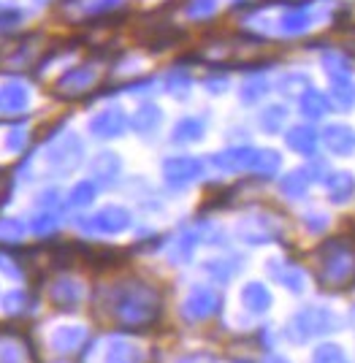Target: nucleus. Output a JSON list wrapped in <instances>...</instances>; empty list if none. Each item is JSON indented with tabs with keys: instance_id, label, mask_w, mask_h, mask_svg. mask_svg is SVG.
I'll use <instances>...</instances> for the list:
<instances>
[{
	"instance_id": "obj_1",
	"label": "nucleus",
	"mask_w": 355,
	"mask_h": 363,
	"mask_svg": "<svg viewBox=\"0 0 355 363\" xmlns=\"http://www.w3.org/2000/svg\"><path fill=\"white\" fill-rule=\"evenodd\" d=\"M111 309L117 323L125 328H150L160 318L163 301L152 285L141 279H128L111 290Z\"/></svg>"
},
{
	"instance_id": "obj_37",
	"label": "nucleus",
	"mask_w": 355,
	"mask_h": 363,
	"mask_svg": "<svg viewBox=\"0 0 355 363\" xmlns=\"http://www.w3.org/2000/svg\"><path fill=\"white\" fill-rule=\"evenodd\" d=\"M347 52H350V55L355 57V33L350 35V38H347Z\"/></svg>"
},
{
	"instance_id": "obj_10",
	"label": "nucleus",
	"mask_w": 355,
	"mask_h": 363,
	"mask_svg": "<svg viewBox=\"0 0 355 363\" xmlns=\"http://www.w3.org/2000/svg\"><path fill=\"white\" fill-rule=\"evenodd\" d=\"M255 152L252 147H236V150L220 152L212 157V163L222 171H244V168H252V160H255Z\"/></svg>"
},
{
	"instance_id": "obj_15",
	"label": "nucleus",
	"mask_w": 355,
	"mask_h": 363,
	"mask_svg": "<svg viewBox=\"0 0 355 363\" xmlns=\"http://www.w3.org/2000/svg\"><path fill=\"white\" fill-rule=\"evenodd\" d=\"M242 303L247 306L249 312L261 315V312H266V309L271 306V293L263 288L261 282H249V285H244V290H242Z\"/></svg>"
},
{
	"instance_id": "obj_34",
	"label": "nucleus",
	"mask_w": 355,
	"mask_h": 363,
	"mask_svg": "<svg viewBox=\"0 0 355 363\" xmlns=\"http://www.w3.org/2000/svg\"><path fill=\"white\" fill-rule=\"evenodd\" d=\"M166 84H169V92H174V95H185V90L190 87V76H185V74H171Z\"/></svg>"
},
{
	"instance_id": "obj_33",
	"label": "nucleus",
	"mask_w": 355,
	"mask_h": 363,
	"mask_svg": "<svg viewBox=\"0 0 355 363\" xmlns=\"http://www.w3.org/2000/svg\"><path fill=\"white\" fill-rule=\"evenodd\" d=\"M193 250H196V233H185L174 247V260H190Z\"/></svg>"
},
{
	"instance_id": "obj_14",
	"label": "nucleus",
	"mask_w": 355,
	"mask_h": 363,
	"mask_svg": "<svg viewBox=\"0 0 355 363\" xmlns=\"http://www.w3.org/2000/svg\"><path fill=\"white\" fill-rule=\"evenodd\" d=\"M298 106H301V114H304V117H309V120H323L325 114L331 111V101L325 98L323 92L307 90L304 95H301Z\"/></svg>"
},
{
	"instance_id": "obj_25",
	"label": "nucleus",
	"mask_w": 355,
	"mask_h": 363,
	"mask_svg": "<svg viewBox=\"0 0 355 363\" xmlns=\"http://www.w3.org/2000/svg\"><path fill=\"white\" fill-rule=\"evenodd\" d=\"M266 92H269L266 79H263V76H249L247 82L242 84V101H244V104H258Z\"/></svg>"
},
{
	"instance_id": "obj_6",
	"label": "nucleus",
	"mask_w": 355,
	"mask_h": 363,
	"mask_svg": "<svg viewBox=\"0 0 355 363\" xmlns=\"http://www.w3.org/2000/svg\"><path fill=\"white\" fill-rule=\"evenodd\" d=\"M320 136H323L325 150L339 155V157L355 152V130L350 125H344V122H331V125H325Z\"/></svg>"
},
{
	"instance_id": "obj_35",
	"label": "nucleus",
	"mask_w": 355,
	"mask_h": 363,
	"mask_svg": "<svg viewBox=\"0 0 355 363\" xmlns=\"http://www.w3.org/2000/svg\"><path fill=\"white\" fill-rule=\"evenodd\" d=\"M304 223H307V228L312 230V233H320V230L325 228V214H307Z\"/></svg>"
},
{
	"instance_id": "obj_21",
	"label": "nucleus",
	"mask_w": 355,
	"mask_h": 363,
	"mask_svg": "<svg viewBox=\"0 0 355 363\" xmlns=\"http://www.w3.org/2000/svg\"><path fill=\"white\" fill-rule=\"evenodd\" d=\"M279 163H282V157L274 150H258L255 160H252V171L261 177H271V174H277Z\"/></svg>"
},
{
	"instance_id": "obj_24",
	"label": "nucleus",
	"mask_w": 355,
	"mask_h": 363,
	"mask_svg": "<svg viewBox=\"0 0 355 363\" xmlns=\"http://www.w3.org/2000/svg\"><path fill=\"white\" fill-rule=\"evenodd\" d=\"M274 277H277L279 282L285 285V288L291 290V293H304V288H307V277H304V272L301 269H274Z\"/></svg>"
},
{
	"instance_id": "obj_27",
	"label": "nucleus",
	"mask_w": 355,
	"mask_h": 363,
	"mask_svg": "<svg viewBox=\"0 0 355 363\" xmlns=\"http://www.w3.org/2000/svg\"><path fill=\"white\" fill-rule=\"evenodd\" d=\"M304 87H309V79L304 74H288L279 79V90L288 95H301Z\"/></svg>"
},
{
	"instance_id": "obj_11",
	"label": "nucleus",
	"mask_w": 355,
	"mask_h": 363,
	"mask_svg": "<svg viewBox=\"0 0 355 363\" xmlns=\"http://www.w3.org/2000/svg\"><path fill=\"white\" fill-rule=\"evenodd\" d=\"M285 141H288V147H291L293 152L304 155V157H312V155H315V150H317V141H320V136H317V133H315L309 125H295V128H291V130H288Z\"/></svg>"
},
{
	"instance_id": "obj_26",
	"label": "nucleus",
	"mask_w": 355,
	"mask_h": 363,
	"mask_svg": "<svg viewBox=\"0 0 355 363\" xmlns=\"http://www.w3.org/2000/svg\"><path fill=\"white\" fill-rule=\"evenodd\" d=\"M52 296H55V301L60 303V306H74L81 298V290H79L77 282H60Z\"/></svg>"
},
{
	"instance_id": "obj_22",
	"label": "nucleus",
	"mask_w": 355,
	"mask_h": 363,
	"mask_svg": "<svg viewBox=\"0 0 355 363\" xmlns=\"http://www.w3.org/2000/svg\"><path fill=\"white\" fill-rule=\"evenodd\" d=\"M93 174L98 177V179L111 182L117 174H120V157H117V155H111V152L98 155V160L93 163Z\"/></svg>"
},
{
	"instance_id": "obj_2",
	"label": "nucleus",
	"mask_w": 355,
	"mask_h": 363,
	"mask_svg": "<svg viewBox=\"0 0 355 363\" xmlns=\"http://www.w3.org/2000/svg\"><path fill=\"white\" fill-rule=\"evenodd\" d=\"M320 257V285L325 288H353L355 285V239L337 236L317 250Z\"/></svg>"
},
{
	"instance_id": "obj_8",
	"label": "nucleus",
	"mask_w": 355,
	"mask_h": 363,
	"mask_svg": "<svg viewBox=\"0 0 355 363\" xmlns=\"http://www.w3.org/2000/svg\"><path fill=\"white\" fill-rule=\"evenodd\" d=\"M125 125H128V120H125L123 108H106V111H101V114L90 122V130H93L98 138H114L123 133Z\"/></svg>"
},
{
	"instance_id": "obj_13",
	"label": "nucleus",
	"mask_w": 355,
	"mask_h": 363,
	"mask_svg": "<svg viewBox=\"0 0 355 363\" xmlns=\"http://www.w3.org/2000/svg\"><path fill=\"white\" fill-rule=\"evenodd\" d=\"M95 82V71L93 68H74L62 76V82L57 84L60 95H81L84 90H90Z\"/></svg>"
},
{
	"instance_id": "obj_12",
	"label": "nucleus",
	"mask_w": 355,
	"mask_h": 363,
	"mask_svg": "<svg viewBox=\"0 0 355 363\" xmlns=\"http://www.w3.org/2000/svg\"><path fill=\"white\" fill-rule=\"evenodd\" d=\"M312 22H315V14H312L309 6H293L279 19V28L285 33H291V35H301V33H307L312 28Z\"/></svg>"
},
{
	"instance_id": "obj_19",
	"label": "nucleus",
	"mask_w": 355,
	"mask_h": 363,
	"mask_svg": "<svg viewBox=\"0 0 355 363\" xmlns=\"http://www.w3.org/2000/svg\"><path fill=\"white\" fill-rule=\"evenodd\" d=\"M157 125H160V108L154 106V104H144L136 111V117H133V128L139 133H152Z\"/></svg>"
},
{
	"instance_id": "obj_17",
	"label": "nucleus",
	"mask_w": 355,
	"mask_h": 363,
	"mask_svg": "<svg viewBox=\"0 0 355 363\" xmlns=\"http://www.w3.org/2000/svg\"><path fill=\"white\" fill-rule=\"evenodd\" d=\"M203 136V120L198 117H185V120L176 122V128H174V133L171 138L176 141V144H190V141H198Z\"/></svg>"
},
{
	"instance_id": "obj_5",
	"label": "nucleus",
	"mask_w": 355,
	"mask_h": 363,
	"mask_svg": "<svg viewBox=\"0 0 355 363\" xmlns=\"http://www.w3.org/2000/svg\"><path fill=\"white\" fill-rule=\"evenodd\" d=\"M217 306H220V296H217L215 290L196 288V290H190V296L185 298L182 312H185L187 320H206L215 315Z\"/></svg>"
},
{
	"instance_id": "obj_28",
	"label": "nucleus",
	"mask_w": 355,
	"mask_h": 363,
	"mask_svg": "<svg viewBox=\"0 0 355 363\" xmlns=\"http://www.w3.org/2000/svg\"><path fill=\"white\" fill-rule=\"evenodd\" d=\"M133 352H139V350L133 347V345H128L125 339H111V342H108V358H111V361H128V358H136Z\"/></svg>"
},
{
	"instance_id": "obj_4",
	"label": "nucleus",
	"mask_w": 355,
	"mask_h": 363,
	"mask_svg": "<svg viewBox=\"0 0 355 363\" xmlns=\"http://www.w3.org/2000/svg\"><path fill=\"white\" fill-rule=\"evenodd\" d=\"M163 174H166V182L171 187H185L190 182L201 179L203 166L196 157H171L163 163Z\"/></svg>"
},
{
	"instance_id": "obj_30",
	"label": "nucleus",
	"mask_w": 355,
	"mask_h": 363,
	"mask_svg": "<svg viewBox=\"0 0 355 363\" xmlns=\"http://www.w3.org/2000/svg\"><path fill=\"white\" fill-rule=\"evenodd\" d=\"M81 339H84V331H81V328H60L55 345L60 350H71V347H77Z\"/></svg>"
},
{
	"instance_id": "obj_18",
	"label": "nucleus",
	"mask_w": 355,
	"mask_h": 363,
	"mask_svg": "<svg viewBox=\"0 0 355 363\" xmlns=\"http://www.w3.org/2000/svg\"><path fill=\"white\" fill-rule=\"evenodd\" d=\"M323 68L331 79H350V74H353V65H350L344 52H325Z\"/></svg>"
},
{
	"instance_id": "obj_32",
	"label": "nucleus",
	"mask_w": 355,
	"mask_h": 363,
	"mask_svg": "<svg viewBox=\"0 0 355 363\" xmlns=\"http://www.w3.org/2000/svg\"><path fill=\"white\" fill-rule=\"evenodd\" d=\"M93 198H95V187L90 182H81V184L74 187V193H71V203L74 206H87Z\"/></svg>"
},
{
	"instance_id": "obj_3",
	"label": "nucleus",
	"mask_w": 355,
	"mask_h": 363,
	"mask_svg": "<svg viewBox=\"0 0 355 363\" xmlns=\"http://www.w3.org/2000/svg\"><path fill=\"white\" fill-rule=\"evenodd\" d=\"M337 331V318L331 309H317V306H309L295 312L291 323H288V336L293 339L295 345H304L315 336H325V333Z\"/></svg>"
},
{
	"instance_id": "obj_29",
	"label": "nucleus",
	"mask_w": 355,
	"mask_h": 363,
	"mask_svg": "<svg viewBox=\"0 0 355 363\" xmlns=\"http://www.w3.org/2000/svg\"><path fill=\"white\" fill-rule=\"evenodd\" d=\"M315 361H334L339 363L344 361V350L339 347V345H334V342H325V345H320V347L315 350V355H312Z\"/></svg>"
},
{
	"instance_id": "obj_7",
	"label": "nucleus",
	"mask_w": 355,
	"mask_h": 363,
	"mask_svg": "<svg viewBox=\"0 0 355 363\" xmlns=\"http://www.w3.org/2000/svg\"><path fill=\"white\" fill-rule=\"evenodd\" d=\"M130 225V214L123 206H106L90 220V228L98 233H120Z\"/></svg>"
},
{
	"instance_id": "obj_16",
	"label": "nucleus",
	"mask_w": 355,
	"mask_h": 363,
	"mask_svg": "<svg viewBox=\"0 0 355 363\" xmlns=\"http://www.w3.org/2000/svg\"><path fill=\"white\" fill-rule=\"evenodd\" d=\"M309 184H312V171L309 168H295L279 182V190L291 198H301L309 190Z\"/></svg>"
},
{
	"instance_id": "obj_36",
	"label": "nucleus",
	"mask_w": 355,
	"mask_h": 363,
	"mask_svg": "<svg viewBox=\"0 0 355 363\" xmlns=\"http://www.w3.org/2000/svg\"><path fill=\"white\" fill-rule=\"evenodd\" d=\"M6 196H9V179H6V174H0V203Z\"/></svg>"
},
{
	"instance_id": "obj_9",
	"label": "nucleus",
	"mask_w": 355,
	"mask_h": 363,
	"mask_svg": "<svg viewBox=\"0 0 355 363\" xmlns=\"http://www.w3.org/2000/svg\"><path fill=\"white\" fill-rule=\"evenodd\" d=\"M325 193L334 203H347L355 196V177L350 171H334L325 177Z\"/></svg>"
},
{
	"instance_id": "obj_31",
	"label": "nucleus",
	"mask_w": 355,
	"mask_h": 363,
	"mask_svg": "<svg viewBox=\"0 0 355 363\" xmlns=\"http://www.w3.org/2000/svg\"><path fill=\"white\" fill-rule=\"evenodd\" d=\"M217 9V0H190L187 6V14L193 19H203V16H212Z\"/></svg>"
},
{
	"instance_id": "obj_20",
	"label": "nucleus",
	"mask_w": 355,
	"mask_h": 363,
	"mask_svg": "<svg viewBox=\"0 0 355 363\" xmlns=\"http://www.w3.org/2000/svg\"><path fill=\"white\" fill-rule=\"evenodd\" d=\"M331 95H334L337 106L353 108L355 106V84H353V79H331Z\"/></svg>"
},
{
	"instance_id": "obj_23",
	"label": "nucleus",
	"mask_w": 355,
	"mask_h": 363,
	"mask_svg": "<svg viewBox=\"0 0 355 363\" xmlns=\"http://www.w3.org/2000/svg\"><path fill=\"white\" fill-rule=\"evenodd\" d=\"M285 117H288V111H285V106H279V104H274V106H266L261 114V128L266 130V133H279V128L285 125Z\"/></svg>"
}]
</instances>
